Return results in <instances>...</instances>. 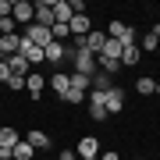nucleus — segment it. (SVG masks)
Returning a JSON list of instances; mask_svg holds the SVG:
<instances>
[{
  "label": "nucleus",
  "instance_id": "nucleus-1",
  "mask_svg": "<svg viewBox=\"0 0 160 160\" xmlns=\"http://www.w3.org/2000/svg\"><path fill=\"white\" fill-rule=\"evenodd\" d=\"M75 71L78 75H96V57H92V53L86 50V46H75Z\"/></svg>",
  "mask_w": 160,
  "mask_h": 160
},
{
  "label": "nucleus",
  "instance_id": "nucleus-2",
  "mask_svg": "<svg viewBox=\"0 0 160 160\" xmlns=\"http://www.w3.org/2000/svg\"><path fill=\"white\" fill-rule=\"evenodd\" d=\"M11 18H14V25L22 22L25 29L36 22V4H29V0H14V7H11Z\"/></svg>",
  "mask_w": 160,
  "mask_h": 160
},
{
  "label": "nucleus",
  "instance_id": "nucleus-3",
  "mask_svg": "<svg viewBox=\"0 0 160 160\" xmlns=\"http://www.w3.org/2000/svg\"><path fill=\"white\" fill-rule=\"evenodd\" d=\"M25 39L32 46H39V50H46V46L53 43V36H50V29H43V25H29V29H25Z\"/></svg>",
  "mask_w": 160,
  "mask_h": 160
},
{
  "label": "nucleus",
  "instance_id": "nucleus-4",
  "mask_svg": "<svg viewBox=\"0 0 160 160\" xmlns=\"http://www.w3.org/2000/svg\"><path fill=\"white\" fill-rule=\"evenodd\" d=\"M25 89H29L32 100H39L43 89H46V75H43V71H29V75H25Z\"/></svg>",
  "mask_w": 160,
  "mask_h": 160
},
{
  "label": "nucleus",
  "instance_id": "nucleus-5",
  "mask_svg": "<svg viewBox=\"0 0 160 160\" xmlns=\"http://www.w3.org/2000/svg\"><path fill=\"white\" fill-rule=\"evenodd\" d=\"M32 25L53 29V7H50V0H39V4H36V22H32Z\"/></svg>",
  "mask_w": 160,
  "mask_h": 160
},
{
  "label": "nucleus",
  "instance_id": "nucleus-6",
  "mask_svg": "<svg viewBox=\"0 0 160 160\" xmlns=\"http://www.w3.org/2000/svg\"><path fill=\"white\" fill-rule=\"evenodd\" d=\"M50 7H53V25H68L71 22V18H75V11H71V4H68V0H50Z\"/></svg>",
  "mask_w": 160,
  "mask_h": 160
},
{
  "label": "nucleus",
  "instance_id": "nucleus-7",
  "mask_svg": "<svg viewBox=\"0 0 160 160\" xmlns=\"http://www.w3.org/2000/svg\"><path fill=\"white\" fill-rule=\"evenodd\" d=\"M82 46H86L92 57H100V53H103V46H107V32H96V29H92V32L86 36V43H82Z\"/></svg>",
  "mask_w": 160,
  "mask_h": 160
},
{
  "label": "nucleus",
  "instance_id": "nucleus-8",
  "mask_svg": "<svg viewBox=\"0 0 160 160\" xmlns=\"http://www.w3.org/2000/svg\"><path fill=\"white\" fill-rule=\"evenodd\" d=\"M75 153H78V160H89V157H100V142L92 135H86L78 146H75Z\"/></svg>",
  "mask_w": 160,
  "mask_h": 160
},
{
  "label": "nucleus",
  "instance_id": "nucleus-9",
  "mask_svg": "<svg viewBox=\"0 0 160 160\" xmlns=\"http://www.w3.org/2000/svg\"><path fill=\"white\" fill-rule=\"evenodd\" d=\"M121 107H125V89L114 86V89L107 92V118H110V114H121Z\"/></svg>",
  "mask_w": 160,
  "mask_h": 160
},
{
  "label": "nucleus",
  "instance_id": "nucleus-10",
  "mask_svg": "<svg viewBox=\"0 0 160 160\" xmlns=\"http://www.w3.org/2000/svg\"><path fill=\"white\" fill-rule=\"evenodd\" d=\"M18 53H22L29 64H43V61H46V57H43V50H39V46H32L25 36H22V50H18Z\"/></svg>",
  "mask_w": 160,
  "mask_h": 160
},
{
  "label": "nucleus",
  "instance_id": "nucleus-11",
  "mask_svg": "<svg viewBox=\"0 0 160 160\" xmlns=\"http://www.w3.org/2000/svg\"><path fill=\"white\" fill-rule=\"evenodd\" d=\"M22 50V36H0V53H4V57H14V53Z\"/></svg>",
  "mask_w": 160,
  "mask_h": 160
},
{
  "label": "nucleus",
  "instance_id": "nucleus-12",
  "mask_svg": "<svg viewBox=\"0 0 160 160\" xmlns=\"http://www.w3.org/2000/svg\"><path fill=\"white\" fill-rule=\"evenodd\" d=\"M46 86H50L53 92H57V96H64V92H68V86H71V82H68V75H64V71H53L50 78H46Z\"/></svg>",
  "mask_w": 160,
  "mask_h": 160
},
{
  "label": "nucleus",
  "instance_id": "nucleus-13",
  "mask_svg": "<svg viewBox=\"0 0 160 160\" xmlns=\"http://www.w3.org/2000/svg\"><path fill=\"white\" fill-rule=\"evenodd\" d=\"M18 142H22V135H18V128H11V125H0V146L14 149Z\"/></svg>",
  "mask_w": 160,
  "mask_h": 160
},
{
  "label": "nucleus",
  "instance_id": "nucleus-14",
  "mask_svg": "<svg viewBox=\"0 0 160 160\" xmlns=\"http://www.w3.org/2000/svg\"><path fill=\"white\" fill-rule=\"evenodd\" d=\"M25 142H29L32 149H46V146H50V135H46V132H39V128H32L29 135H25Z\"/></svg>",
  "mask_w": 160,
  "mask_h": 160
},
{
  "label": "nucleus",
  "instance_id": "nucleus-15",
  "mask_svg": "<svg viewBox=\"0 0 160 160\" xmlns=\"http://www.w3.org/2000/svg\"><path fill=\"white\" fill-rule=\"evenodd\" d=\"M68 82H71V89H78V92H89L92 89V78H89V75H78V71L68 75Z\"/></svg>",
  "mask_w": 160,
  "mask_h": 160
},
{
  "label": "nucleus",
  "instance_id": "nucleus-16",
  "mask_svg": "<svg viewBox=\"0 0 160 160\" xmlns=\"http://www.w3.org/2000/svg\"><path fill=\"white\" fill-rule=\"evenodd\" d=\"M7 68H11V75H29V61L22 53H14V57H7Z\"/></svg>",
  "mask_w": 160,
  "mask_h": 160
},
{
  "label": "nucleus",
  "instance_id": "nucleus-17",
  "mask_svg": "<svg viewBox=\"0 0 160 160\" xmlns=\"http://www.w3.org/2000/svg\"><path fill=\"white\" fill-rule=\"evenodd\" d=\"M92 89H96V92H110V75L96 68V75H92Z\"/></svg>",
  "mask_w": 160,
  "mask_h": 160
},
{
  "label": "nucleus",
  "instance_id": "nucleus-18",
  "mask_svg": "<svg viewBox=\"0 0 160 160\" xmlns=\"http://www.w3.org/2000/svg\"><path fill=\"white\" fill-rule=\"evenodd\" d=\"M11 157H14V160H32V157H36V149H32V146L22 139V142H18V146L11 149Z\"/></svg>",
  "mask_w": 160,
  "mask_h": 160
},
{
  "label": "nucleus",
  "instance_id": "nucleus-19",
  "mask_svg": "<svg viewBox=\"0 0 160 160\" xmlns=\"http://www.w3.org/2000/svg\"><path fill=\"white\" fill-rule=\"evenodd\" d=\"M43 57L50 61V64H57V61L64 57V43H50V46H46V50H43Z\"/></svg>",
  "mask_w": 160,
  "mask_h": 160
},
{
  "label": "nucleus",
  "instance_id": "nucleus-20",
  "mask_svg": "<svg viewBox=\"0 0 160 160\" xmlns=\"http://www.w3.org/2000/svg\"><path fill=\"white\" fill-rule=\"evenodd\" d=\"M135 89L142 92V96H149V92H157V82H153V78H146V75H139V82H135Z\"/></svg>",
  "mask_w": 160,
  "mask_h": 160
},
{
  "label": "nucleus",
  "instance_id": "nucleus-21",
  "mask_svg": "<svg viewBox=\"0 0 160 160\" xmlns=\"http://www.w3.org/2000/svg\"><path fill=\"white\" fill-rule=\"evenodd\" d=\"M157 46H160V32L153 29V32H146V36H142V50H157Z\"/></svg>",
  "mask_w": 160,
  "mask_h": 160
},
{
  "label": "nucleus",
  "instance_id": "nucleus-22",
  "mask_svg": "<svg viewBox=\"0 0 160 160\" xmlns=\"http://www.w3.org/2000/svg\"><path fill=\"white\" fill-rule=\"evenodd\" d=\"M121 64H139V46H125V53H121Z\"/></svg>",
  "mask_w": 160,
  "mask_h": 160
},
{
  "label": "nucleus",
  "instance_id": "nucleus-23",
  "mask_svg": "<svg viewBox=\"0 0 160 160\" xmlns=\"http://www.w3.org/2000/svg\"><path fill=\"white\" fill-rule=\"evenodd\" d=\"M61 100H64V103H86V92H78V89H71V86H68V92H64Z\"/></svg>",
  "mask_w": 160,
  "mask_h": 160
},
{
  "label": "nucleus",
  "instance_id": "nucleus-24",
  "mask_svg": "<svg viewBox=\"0 0 160 160\" xmlns=\"http://www.w3.org/2000/svg\"><path fill=\"white\" fill-rule=\"evenodd\" d=\"M4 86H7V89H25V75H11Z\"/></svg>",
  "mask_w": 160,
  "mask_h": 160
},
{
  "label": "nucleus",
  "instance_id": "nucleus-25",
  "mask_svg": "<svg viewBox=\"0 0 160 160\" xmlns=\"http://www.w3.org/2000/svg\"><path fill=\"white\" fill-rule=\"evenodd\" d=\"M89 114L96 121H103V118H107V107H103V103H89Z\"/></svg>",
  "mask_w": 160,
  "mask_h": 160
},
{
  "label": "nucleus",
  "instance_id": "nucleus-26",
  "mask_svg": "<svg viewBox=\"0 0 160 160\" xmlns=\"http://www.w3.org/2000/svg\"><path fill=\"white\" fill-rule=\"evenodd\" d=\"M11 7H14L11 0H0V18H7V14H11Z\"/></svg>",
  "mask_w": 160,
  "mask_h": 160
},
{
  "label": "nucleus",
  "instance_id": "nucleus-27",
  "mask_svg": "<svg viewBox=\"0 0 160 160\" xmlns=\"http://www.w3.org/2000/svg\"><path fill=\"white\" fill-rule=\"evenodd\" d=\"M57 160H78V153H75V149H61V157Z\"/></svg>",
  "mask_w": 160,
  "mask_h": 160
},
{
  "label": "nucleus",
  "instance_id": "nucleus-28",
  "mask_svg": "<svg viewBox=\"0 0 160 160\" xmlns=\"http://www.w3.org/2000/svg\"><path fill=\"white\" fill-rule=\"evenodd\" d=\"M7 78H11V68H7V61H4L0 64V82H7Z\"/></svg>",
  "mask_w": 160,
  "mask_h": 160
},
{
  "label": "nucleus",
  "instance_id": "nucleus-29",
  "mask_svg": "<svg viewBox=\"0 0 160 160\" xmlns=\"http://www.w3.org/2000/svg\"><path fill=\"white\" fill-rule=\"evenodd\" d=\"M0 160H14V157H11V149H7V146H0Z\"/></svg>",
  "mask_w": 160,
  "mask_h": 160
},
{
  "label": "nucleus",
  "instance_id": "nucleus-30",
  "mask_svg": "<svg viewBox=\"0 0 160 160\" xmlns=\"http://www.w3.org/2000/svg\"><path fill=\"white\" fill-rule=\"evenodd\" d=\"M100 160H121L118 153H100Z\"/></svg>",
  "mask_w": 160,
  "mask_h": 160
},
{
  "label": "nucleus",
  "instance_id": "nucleus-31",
  "mask_svg": "<svg viewBox=\"0 0 160 160\" xmlns=\"http://www.w3.org/2000/svg\"><path fill=\"white\" fill-rule=\"evenodd\" d=\"M4 61H7V57H4V53H0V64H4Z\"/></svg>",
  "mask_w": 160,
  "mask_h": 160
},
{
  "label": "nucleus",
  "instance_id": "nucleus-32",
  "mask_svg": "<svg viewBox=\"0 0 160 160\" xmlns=\"http://www.w3.org/2000/svg\"><path fill=\"white\" fill-rule=\"evenodd\" d=\"M157 96H160V82H157Z\"/></svg>",
  "mask_w": 160,
  "mask_h": 160
},
{
  "label": "nucleus",
  "instance_id": "nucleus-33",
  "mask_svg": "<svg viewBox=\"0 0 160 160\" xmlns=\"http://www.w3.org/2000/svg\"><path fill=\"white\" fill-rule=\"evenodd\" d=\"M89 160H100V157H89Z\"/></svg>",
  "mask_w": 160,
  "mask_h": 160
},
{
  "label": "nucleus",
  "instance_id": "nucleus-34",
  "mask_svg": "<svg viewBox=\"0 0 160 160\" xmlns=\"http://www.w3.org/2000/svg\"><path fill=\"white\" fill-rule=\"evenodd\" d=\"M157 32H160V25H157Z\"/></svg>",
  "mask_w": 160,
  "mask_h": 160
}]
</instances>
